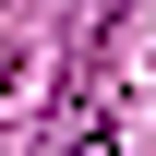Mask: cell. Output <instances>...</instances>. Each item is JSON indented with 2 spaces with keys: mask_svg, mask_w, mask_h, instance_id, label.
I'll list each match as a JSON object with an SVG mask.
<instances>
[{
  "mask_svg": "<svg viewBox=\"0 0 156 156\" xmlns=\"http://www.w3.org/2000/svg\"><path fill=\"white\" fill-rule=\"evenodd\" d=\"M60 156H120V144H108V120H72V132H60Z\"/></svg>",
  "mask_w": 156,
  "mask_h": 156,
  "instance_id": "obj_1",
  "label": "cell"
}]
</instances>
